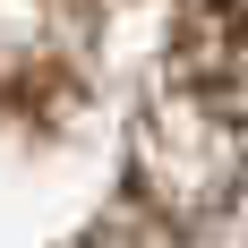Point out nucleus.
<instances>
[{
    "label": "nucleus",
    "mask_w": 248,
    "mask_h": 248,
    "mask_svg": "<svg viewBox=\"0 0 248 248\" xmlns=\"http://www.w3.org/2000/svg\"><path fill=\"white\" fill-rule=\"evenodd\" d=\"M180 77L205 111L248 120V0H188L180 9Z\"/></svg>",
    "instance_id": "f257e3e1"
}]
</instances>
